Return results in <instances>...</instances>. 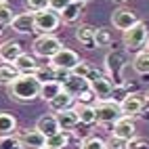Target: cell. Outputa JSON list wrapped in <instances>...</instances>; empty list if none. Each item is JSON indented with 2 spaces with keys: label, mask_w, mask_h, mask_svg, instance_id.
Segmentation results:
<instances>
[{
  "label": "cell",
  "mask_w": 149,
  "mask_h": 149,
  "mask_svg": "<svg viewBox=\"0 0 149 149\" xmlns=\"http://www.w3.org/2000/svg\"><path fill=\"white\" fill-rule=\"evenodd\" d=\"M0 149H21V145H19V139H17V134L0 139Z\"/></svg>",
  "instance_id": "obj_35"
},
{
  "label": "cell",
  "mask_w": 149,
  "mask_h": 149,
  "mask_svg": "<svg viewBox=\"0 0 149 149\" xmlns=\"http://www.w3.org/2000/svg\"><path fill=\"white\" fill-rule=\"evenodd\" d=\"M67 145H69V132H65V130L46 139V147H53V149H65Z\"/></svg>",
  "instance_id": "obj_29"
},
{
  "label": "cell",
  "mask_w": 149,
  "mask_h": 149,
  "mask_svg": "<svg viewBox=\"0 0 149 149\" xmlns=\"http://www.w3.org/2000/svg\"><path fill=\"white\" fill-rule=\"evenodd\" d=\"M76 101L80 103V105H97V103H99V99H97V95L91 91V88H86L84 93H80V95L76 97Z\"/></svg>",
  "instance_id": "obj_33"
},
{
  "label": "cell",
  "mask_w": 149,
  "mask_h": 149,
  "mask_svg": "<svg viewBox=\"0 0 149 149\" xmlns=\"http://www.w3.org/2000/svg\"><path fill=\"white\" fill-rule=\"evenodd\" d=\"M141 19L136 17V13L134 11H130V8H124V6H120V8H116V11L111 13V23H113V27L116 29H122V32H128L132 25H136Z\"/></svg>",
  "instance_id": "obj_9"
},
{
  "label": "cell",
  "mask_w": 149,
  "mask_h": 149,
  "mask_svg": "<svg viewBox=\"0 0 149 149\" xmlns=\"http://www.w3.org/2000/svg\"><path fill=\"white\" fill-rule=\"evenodd\" d=\"M113 2H126V0H113Z\"/></svg>",
  "instance_id": "obj_41"
},
{
  "label": "cell",
  "mask_w": 149,
  "mask_h": 149,
  "mask_svg": "<svg viewBox=\"0 0 149 149\" xmlns=\"http://www.w3.org/2000/svg\"><path fill=\"white\" fill-rule=\"evenodd\" d=\"M72 2V0H51V11H55V13H61L63 8Z\"/></svg>",
  "instance_id": "obj_38"
},
{
  "label": "cell",
  "mask_w": 149,
  "mask_h": 149,
  "mask_svg": "<svg viewBox=\"0 0 149 149\" xmlns=\"http://www.w3.org/2000/svg\"><path fill=\"white\" fill-rule=\"evenodd\" d=\"M120 109L124 118H134L143 113V95L141 93H128L122 101H120Z\"/></svg>",
  "instance_id": "obj_11"
},
{
  "label": "cell",
  "mask_w": 149,
  "mask_h": 149,
  "mask_svg": "<svg viewBox=\"0 0 149 149\" xmlns=\"http://www.w3.org/2000/svg\"><path fill=\"white\" fill-rule=\"evenodd\" d=\"M147 40H149V32H147V25L143 21L132 25L122 36V42L126 46V51H134V53H141V48L147 44Z\"/></svg>",
  "instance_id": "obj_3"
},
{
  "label": "cell",
  "mask_w": 149,
  "mask_h": 149,
  "mask_svg": "<svg viewBox=\"0 0 149 149\" xmlns=\"http://www.w3.org/2000/svg\"><path fill=\"white\" fill-rule=\"evenodd\" d=\"M147 51H149V40H147Z\"/></svg>",
  "instance_id": "obj_43"
},
{
  "label": "cell",
  "mask_w": 149,
  "mask_h": 149,
  "mask_svg": "<svg viewBox=\"0 0 149 149\" xmlns=\"http://www.w3.org/2000/svg\"><path fill=\"white\" fill-rule=\"evenodd\" d=\"M21 76L15 63H0V84H13L17 78Z\"/></svg>",
  "instance_id": "obj_24"
},
{
  "label": "cell",
  "mask_w": 149,
  "mask_h": 149,
  "mask_svg": "<svg viewBox=\"0 0 149 149\" xmlns=\"http://www.w3.org/2000/svg\"><path fill=\"white\" fill-rule=\"evenodd\" d=\"M19 139V145H21V149H44L46 147V136L38 130V128H32V130H23L17 134Z\"/></svg>",
  "instance_id": "obj_10"
},
{
  "label": "cell",
  "mask_w": 149,
  "mask_h": 149,
  "mask_svg": "<svg viewBox=\"0 0 149 149\" xmlns=\"http://www.w3.org/2000/svg\"><path fill=\"white\" fill-rule=\"evenodd\" d=\"M21 55H23V44L19 40H6L4 44H0V61L2 63H15Z\"/></svg>",
  "instance_id": "obj_13"
},
{
  "label": "cell",
  "mask_w": 149,
  "mask_h": 149,
  "mask_svg": "<svg viewBox=\"0 0 149 149\" xmlns=\"http://www.w3.org/2000/svg\"><path fill=\"white\" fill-rule=\"evenodd\" d=\"M36 128H38V130H40L46 139H48V136H55L57 132H61V126H59V120H57L55 113H46V116H42L40 120L36 122Z\"/></svg>",
  "instance_id": "obj_15"
},
{
  "label": "cell",
  "mask_w": 149,
  "mask_h": 149,
  "mask_svg": "<svg viewBox=\"0 0 149 149\" xmlns=\"http://www.w3.org/2000/svg\"><path fill=\"white\" fill-rule=\"evenodd\" d=\"M17 69L21 76H34L38 72V67H40V63L36 61V55H29V53H23L21 57L15 61Z\"/></svg>",
  "instance_id": "obj_16"
},
{
  "label": "cell",
  "mask_w": 149,
  "mask_h": 149,
  "mask_svg": "<svg viewBox=\"0 0 149 149\" xmlns=\"http://www.w3.org/2000/svg\"><path fill=\"white\" fill-rule=\"evenodd\" d=\"M13 19H15V15H13L11 4H8V2H2V4H0V25H11Z\"/></svg>",
  "instance_id": "obj_32"
},
{
  "label": "cell",
  "mask_w": 149,
  "mask_h": 149,
  "mask_svg": "<svg viewBox=\"0 0 149 149\" xmlns=\"http://www.w3.org/2000/svg\"><path fill=\"white\" fill-rule=\"evenodd\" d=\"M72 2H80V4H86L88 0H72Z\"/></svg>",
  "instance_id": "obj_40"
},
{
  "label": "cell",
  "mask_w": 149,
  "mask_h": 149,
  "mask_svg": "<svg viewBox=\"0 0 149 149\" xmlns=\"http://www.w3.org/2000/svg\"><path fill=\"white\" fill-rule=\"evenodd\" d=\"M23 6L27 8V13H42L46 8H51V0H23Z\"/></svg>",
  "instance_id": "obj_30"
},
{
  "label": "cell",
  "mask_w": 149,
  "mask_h": 149,
  "mask_svg": "<svg viewBox=\"0 0 149 149\" xmlns=\"http://www.w3.org/2000/svg\"><path fill=\"white\" fill-rule=\"evenodd\" d=\"M95 111H97V122L99 124H116L122 116V109H120V103L116 101H99L95 105Z\"/></svg>",
  "instance_id": "obj_6"
},
{
  "label": "cell",
  "mask_w": 149,
  "mask_h": 149,
  "mask_svg": "<svg viewBox=\"0 0 149 149\" xmlns=\"http://www.w3.org/2000/svg\"><path fill=\"white\" fill-rule=\"evenodd\" d=\"M143 111H149V91L143 95Z\"/></svg>",
  "instance_id": "obj_39"
},
{
  "label": "cell",
  "mask_w": 149,
  "mask_h": 149,
  "mask_svg": "<svg viewBox=\"0 0 149 149\" xmlns=\"http://www.w3.org/2000/svg\"><path fill=\"white\" fill-rule=\"evenodd\" d=\"M91 72H93V65L88 63V61H80V65H78L72 74H74V76H78V78H84V80H88Z\"/></svg>",
  "instance_id": "obj_34"
},
{
  "label": "cell",
  "mask_w": 149,
  "mask_h": 149,
  "mask_svg": "<svg viewBox=\"0 0 149 149\" xmlns=\"http://www.w3.org/2000/svg\"><path fill=\"white\" fill-rule=\"evenodd\" d=\"M0 36H2V25H0Z\"/></svg>",
  "instance_id": "obj_42"
},
{
  "label": "cell",
  "mask_w": 149,
  "mask_h": 149,
  "mask_svg": "<svg viewBox=\"0 0 149 149\" xmlns=\"http://www.w3.org/2000/svg\"><path fill=\"white\" fill-rule=\"evenodd\" d=\"M80 149H107V141L101 136H86L80 143Z\"/></svg>",
  "instance_id": "obj_31"
},
{
  "label": "cell",
  "mask_w": 149,
  "mask_h": 149,
  "mask_svg": "<svg viewBox=\"0 0 149 149\" xmlns=\"http://www.w3.org/2000/svg\"><path fill=\"white\" fill-rule=\"evenodd\" d=\"M132 69L136 74H149V51H141V53H136L134 59H132Z\"/></svg>",
  "instance_id": "obj_26"
},
{
  "label": "cell",
  "mask_w": 149,
  "mask_h": 149,
  "mask_svg": "<svg viewBox=\"0 0 149 149\" xmlns=\"http://www.w3.org/2000/svg\"><path fill=\"white\" fill-rule=\"evenodd\" d=\"M61 93H63V84L61 82H46L40 88V99L48 103V101H53L55 97H59Z\"/></svg>",
  "instance_id": "obj_25"
},
{
  "label": "cell",
  "mask_w": 149,
  "mask_h": 149,
  "mask_svg": "<svg viewBox=\"0 0 149 149\" xmlns=\"http://www.w3.org/2000/svg\"><path fill=\"white\" fill-rule=\"evenodd\" d=\"M44 149H53V147H44Z\"/></svg>",
  "instance_id": "obj_45"
},
{
  "label": "cell",
  "mask_w": 149,
  "mask_h": 149,
  "mask_svg": "<svg viewBox=\"0 0 149 149\" xmlns=\"http://www.w3.org/2000/svg\"><path fill=\"white\" fill-rule=\"evenodd\" d=\"M88 84H91V91L97 95L99 101H111V95H113V84L107 76H103L97 67H93L91 76H88Z\"/></svg>",
  "instance_id": "obj_4"
},
{
  "label": "cell",
  "mask_w": 149,
  "mask_h": 149,
  "mask_svg": "<svg viewBox=\"0 0 149 149\" xmlns=\"http://www.w3.org/2000/svg\"><path fill=\"white\" fill-rule=\"evenodd\" d=\"M2 2H6V0H0V4H2Z\"/></svg>",
  "instance_id": "obj_44"
},
{
  "label": "cell",
  "mask_w": 149,
  "mask_h": 149,
  "mask_svg": "<svg viewBox=\"0 0 149 149\" xmlns=\"http://www.w3.org/2000/svg\"><path fill=\"white\" fill-rule=\"evenodd\" d=\"M128 149H149V141H147V139L136 136V139H132V141L128 143Z\"/></svg>",
  "instance_id": "obj_37"
},
{
  "label": "cell",
  "mask_w": 149,
  "mask_h": 149,
  "mask_svg": "<svg viewBox=\"0 0 149 149\" xmlns=\"http://www.w3.org/2000/svg\"><path fill=\"white\" fill-rule=\"evenodd\" d=\"M82 6H84V4H80V2H69L63 11L59 13L61 21H63V23H74V21H78L80 15H82Z\"/></svg>",
  "instance_id": "obj_22"
},
{
  "label": "cell",
  "mask_w": 149,
  "mask_h": 149,
  "mask_svg": "<svg viewBox=\"0 0 149 149\" xmlns=\"http://www.w3.org/2000/svg\"><path fill=\"white\" fill-rule=\"evenodd\" d=\"M74 109L78 111V118H80V124H86V126H91L97 122V111H95V105H80V103H76Z\"/></svg>",
  "instance_id": "obj_23"
},
{
  "label": "cell",
  "mask_w": 149,
  "mask_h": 149,
  "mask_svg": "<svg viewBox=\"0 0 149 149\" xmlns=\"http://www.w3.org/2000/svg\"><path fill=\"white\" fill-rule=\"evenodd\" d=\"M17 134V118L8 111H0V139Z\"/></svg>",
  "instance_id": "obj_19"
},
{
  "label": "cell",
  "mask_w": 149,
  "mask_h": 149,
  "mask_svg": "<svg viewBox=\"0 0 149 149\" xmlns=\"http://www.w3.org/2000/svg\"><path fill=\"white\" fill-rule=\"evenodd\" d=\"M107 149H128V141H124V139H118V136H109L107 141Z\"/></svg>",
  "instance_id": "obj_36"
},
{
  "label": "cell",
  "mask_w": 149,
  "mask_h": 149,
  "mask_svg": "<svg viewBox=\"0 0 149 149\" xmlns=\"http://www.w3.org/2000/svg\"><path fill=\"white\" fill-rule=\"evenodd\" d=\"M57 120H59V126H61V130L65 132H72L78 128V124H80V118H78V111L72 107V109H65V111L61 113H55Z\"/></svg>",
  "instance_id": "obj_17"
},
{
  "label": "cell",
  "mask_w": 149,
  "mask_h": 149,
  "mask_svg": "<svg viewBox=\"0 0 149 149\" xmlns=\"http://www.w3.org/2000/svg\"><path fill=\"white\" fill-rule=\"evenodd\" d=\"M59 23H61V17H59V13L51 11V8H46V11L34 15V27H36L34 32H38L40 36L53 34L55 29L59 27Z\"/></svg>",
  "instance_id": "obj_7"
},
{
  "label": "cell",
  "mask_w": 149,
  "mask_h": 149,
  "mask_svg": "<svg viewBox=\"0 0 149 149\" xmlns=\"http://www.w3.org/2000/svg\"><path fill=\"white\" fill-rule=\"evenodd\" d=\"M80 61L82 59L78 57V53L76 51H72V48H61L53 59H51V65L53 67H57V69H65V72H74V69L80 65Z\"/></svg>",
  "instance_id": "obj_8"
},
{
  "label": "cell",
  "mask_w": 149,
  "mask_h": 149,
  "mask_svg": "<svg viewBox=\"0 0 149 149\" xmlns=\"http://www.w3.org/2000/svg\"><path fill=\"white\" fill-rule=\"evenodd\" d=\"M86 88H91L88 80H84V78H78V76H74V74H72V78H69L67 82H63V91H65L67 95H72L74 99L80 95V93H84Z\"/></svg>",
  "instance_id": "obj_20"
},
{
  "label": "cell",
  "mask_w": 149,
  "mask_h": 149,
  "mask_svg": "<svg viewBox=\"0 0 149 149\" xmlns=\"http://www.w3.org/2000/svg\"><path fill=\"white\" fill-rule=\"evenodd\" d=\"M95 34H97V27L88 25V23H82L76 27V40L80 42L84 48H97V42H95Z\"/></svg>",
  "instance_id": "obj_14"
},
{
  "label": "cell",
  "mask_w": 149,
  "mask_h": 149,
  "mask_svg": "<svg viewBox=\"0 0 149 149\" xmlns=\"http://www.w3.org/2000/svg\"><path fill=\"white\" fill-rule=\"evenodd\" d=\"M34 76L40 80V84L57 82V67H53L51 63H48V65H40V67H38V72H36Z\"/></svg>",
  "instance_id": "obj_28"
},
{
  "label": "cell",
  "mask_w": 149,
  "mask_h": 149,
  "mask_svg": "<svg viewBox=\"0 0 149 149\" xmlns=\"http://www.w3.org/2000/svg\"><path fill=\"white\" fill-rule=\"evenodd\" d=\"M74 101H76V99L63 91L59 97H55L53 101H48V107H51L53 113H61V111H65V109H72L74 107Z\"/></svg>",
  "instance_id": "obj_21"
},
{
  "label": "cell",
  "mask_w": 149,
  "mask_h": 149,
  "mask_svg": "<svg viewBox=\"0 0 149 149\" xmlns=\"http://www.w3.org/2000/svg\"><path fill=\"white\" fill-rule=\"evenodd\" d=\"M11 27L15 29L17 34H29V32H34V29H36L34 27V15L32 13H19V15H15Z\"/></svg>",
  "instance_id": "obj_18"
},
{
  "label": "cell",
  "mask_w": 149,
  "mask_h": 149,
  "mask_svg": "<svg viewBox=\"0 0 149 149\" xmlns=\"http://www.w3.org/2000/svg\"><path fill=\"white\" fill-rule=\"evenodd\" d=\"M40 88L42 84L36 76H19L13 84L6 86V93L19 103H32L34 99H40Z\"/></svg>",
  "instance_id": "obj_1"
},
{
  "label": "cell",
  "mask_w": 149,
  "mask_h": 149,
  "mask_svg": "<svg viewBox=\"0 0 149 149\" xmlns=\"http://www.w3.org/2000/svg\"><path fill=\"white\" fill-rule=\"evenodd\" d=\"M34 55L36 57H44V59H53L59 51H61V40L53 34H44V36H38L34 40Z\"/></svg>",
  "instance_id": "obj_5"
},
{
  "label": "cell",
  "mask_w": 149,
  "mask_h": 149,
  "mask_svg": "<svg viewBox=\"0 0 149 149\" xmlns=\"http://www.w3.org/2000/svg\"><path fill=\"white\" fill-rule=\"evenodd\" d=\"M128 63V55L126 51H120V48H113L105 55V69H107V78L111 80V84L116 88L124 86V67Z\"/></svg>",
  "instance_id": "obj_2"
},
{
  "label": "cell",
  "mask_w": 149,
  "mask_h": 149,
  "mask_svg": "<svg viewBox=\"0 0 149 149\" xmlns=\"http://www.w3.org/2000/svg\"><path fill=\"white\" fill-rule=\"evenodd\" d=\"M111 134L118 136V139H124L128 143H130L132 139H136V126L132 122V118H120V120L113 124Z\"/></svg>",
  "instance_id": "obj_12"
},
{
  "label": "cell",
  "mask_w": 149,
  "mask_h": 149,
  "mask_svg": "<svg viewBox=\"0 0 149 149\" xmlns=\"http://www.w3.org/2000/svg\"><path fill=\"white\" fill-rule=\"evenodd\" d=\"M95 42L97 48H107L113 44V34L109 27H97V34H95Z\"/></svg>",
  "instance_id": "obj_27"
}]
</instances>
